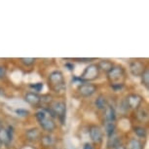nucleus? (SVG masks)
Wrapping results in <instances>:
<instances>
[{
	"instance_id": "obj_19",
	"label": "nucleus",
	"mask_w": 149,
	"mask_h": 149,
	"mask_svg": "<svg viewBox=\"0 0 149 149\" xmlns=\"http://www.w3.org/2000/svg\"><path fill=\"white\" fill-rule=\"evenodd\" d=\"M136 116L140 121H146L148 119V112L146 109H140V110H137Z\"/></svg>"
},
{
	"instance_id": "obj_16",
	"label": "nucleus",
	"mask_w": 149,
	"mask_h": 149,
	"mask_svg": "<svg viewBox=\"0 0 149 149\" xmlns=\"http://www.w3.org/2000/svg\"><path fill=\"white\" fill-rule=\"evenodd\" d=\"M107 104L106 103V98L104 97V95H100L98 97H97V100H95V107L97 109H100V110H102V109H104Z\"/></svg>"
},
{
	"instance_id": "obj_22",
	"label": "nucleus",
	"mask_w": 149,
	"mask_h": 149,
	"mask_svg": "<svg viewBox=\"0 0 149 149\" xmlns=\"http://www.w3.org/2000/svg\"><path fill=\"white\" fill-rule=\"evenodd\" d=\"M141 79H142V83L144 84L146 87H148L149 84V70L148 68H145L144 71L141 74Z\"/></svg>"
},
{
	"instance_id": "obj_9",
	"label": "nucleus",
	"mask_w": 149,
	"mask_h": 149,
	"mask_svg": "<svg viewBox=\"0 0 149 149\" xmlns=\"http://www.w3.org/2000/svg\"><path fill=\"white\" fill-rule=\"evenodd\" d=\"M124 73H125V71H124V68L121 66H113V68H112L110 71H109L107 73V77L109 80L113 81V82H115V81L119 80L121 77L124 75Z\"/></svg>"
},
{
	"instance_id": "obj_28",
	"label": "nucleus",
	"mask_w": 149,
	"mask_h": 149,
	"mask_svg": "<svg viewBox=\"0 0 149 149\" xmlns=\"http://www.w3.org/2000/svg\"><path fill=\"white\" fill-rule=\"evenodd\" d=\"M124 87V84L123 83H112L111 84V88L114 90V91H121Z\"/></svg>"
},
{
	"instance_id": "obj_2",
	"label": "nucleus",
	"mask_w": 149,
	"mask_h": 149,
	"mask_svg": "<svg viewBox=\"0 0 149 149\" xmlns=\"http://www.w3.org/2000/svg\"><path fill=\"white\" fill-rule=\"evenodd\" d=\"M98 75H100V68H98V66L97 64H90L83 71L82 75H81V79L84 82H86V81H93L97 79Z\"/></svg>"
},
{
	"instance_id": "obj_27",
	"label": "nucleus",
	"mask_w": 149,
	"mask_h": 149,
	"mask_svg": "<svg viewBox=\"0 0 149 149\" xmlns=\"http://www.w3.org/2000/svg\"><path fill=\"white\" fill-rule=\"evenodd\" d=\"M53 100V97L51 95H44L41 97V102L42 103H46V104H49V103H51Z\"/></svg>"
},
{
	"instance_id": "obj_33",
	"label": "nucleus",
	"mask_w": 149,
	"mask_h": 149,
	"mask_svg": "<svg viewBox=\"0 0 149 149\" xmlns=\"http://www.w3.org/2000/svg\"><path fill=\"white\" fill-rule=\"evenodd\" d=\"M78 61H83V63H87V61H92L93 60H94V58H77Z\"/></svg>"
},
{
	"instance_id": "obj_20",
	"label": "nucleus",
	"mask_w": 149,
	"mask_h": 149,
	"mask_svg": "<svg viewBox=\"0 0 149 149\" xmlns=\"http://www.w3.org/2000/svg\"><path fill=\"white\" fill-rule=\"evenodd\" d=\"M134 132L139 137H145L146 136V133H147L145 129L142 128V127H134Z\"/></svg>"
},
{
	"instance_id": "obj_32",
	"label": "nucleus",
	"mask_w": 149,
	"mask_h": 149,
	"mask_svg": "<svg viewBox=\"0 0 149 149\" xmlns=\"http://www.w3.org/2000/svg\"><path fill=\"white\" fill-rule=\"evenodd\" d=\"M83 149H93V145L91 144V143L86 142L83 146Z\"/></svg>"
},
{
	"instance_id": "obj_12",
	"label": "nucleus",
	"mask_w": 149,
	"mask_h": 149,
	"mask_svg": "<svg viewBox=\"0 0 149 149\" xmlns=\"http://www.w3.org/2000/svg\"><path fill=\"white\" fill-rule=\"evenodd\" d=\"M104 118L106 122H114L116 119V112L112 106H106L104 108Z\"/></svg>"
},
{
	"instance_id": "obj_21",
	"label": "nucleus",
	"mask_w": 149,
	"mask_h": 149,
	"mask_svg": "<svg viewBox=\"0 0 149 149\" xmlns=\"http://www.w3.org/2000/svg\"><path fill=\"white\" fill-rule=\"evenodd\" d=\"M42 144L44 146H50L54 143V139L51 136H44L41 139Z\"/></svg>"
},
{
	"instance_id": "obj_18",
	"label": "nucleus",
	"mask_w": 149,
	"mask_h": 149,
	"mask_svg": "<svg viewBox=\"0 0 149 149\" xmlns=\"http://www.w3.org/2000/svg\"><path fill=\"white\" fill-rule=\"evenodd\" d=\"M115 129H116V126H115L114 122H106L105 125V133L107 134L108 137L112 136L114 134Z\"/></svg>"
},
{
	"instance_id": "obj_35",
	"label": "nucleus",
	"mask_w": 149,
	"mask_h": 149,
	"mask_svg": "<svg viewBox=\"0 0 149 149\" xmlns=\"http://www.w3.org/2000/svg\"><path fill=\"white\" fill-rule=\"evenodd\" d=\"M1 129H2V125H1V123H0V131H1Z\"/></svg>"
},
{
	"instance_id": "obj_17",
	"label": "nucleus",
	"mask_w": 149,
	"mask_h": 149,
	"mask_svg": "<svg viewBox=\"0 0 149 149\" xmlns=\"http://www.w3.org/2000/svg\"><path fill=\"white\" fill-rule=\"evenodd\" d=\"M26 136L27 137V139H29V140H35V139H38L39 136H40V132L38 131V129L32 128V129H29V130L26 132Z\"/></svg>"
},
{
	"instance_id": "obj_13",
	"label": "nucleus",
	"mask_w": 149,
	"mask_h": 149,
	"mask_svg": "<svg viewBox=\"0 0 149 149\" xmlns=\"http://www.w3.org/2000/svg\"><path fill=\"white\" fill-rule=\"evenodd\" d=\"M120 145H121V139L119 136L113 134L112 136L108 137L107 147L109 149H116L117 147H119Z\"/></svg>"
},
{
	"instance_id": "obj_29",
	"label": "nucleus",
	"mask_w": 149,
	"mask_h": 149,
	"mask_svg": "<svg viewBox=\"0 0 149 149\" xmlns=\"http://www.w3.org/2000/svg\"><path fill=\"white\" fill-rule=\"evenodd\" d=\"M85 82L81 79V77H77V76H75V77H73V79H72V84H74V85H77V86H81L82 84H84Z\"/></svg>"
},
{
	"instance_id": "obj_25",
	"label": "nucleus",
	"mask_w": 149,
	"mask_h": 149,
	"mask_svg": "<svg viewBox=\"0 0 149 149\" xmlns=\"http://www.w3.org/2000/svg\"><path fill=\"white\" fill-rule=\"evenodd\" d=\"M21 61L24 64V65L29 66L35 63V58H22Z\"/></svg>"
},
{
	"instance_id": "obj_37",
	"label": "nucleus",
	"mask_w": 149,
	"mask_h": 149,
	"mask_svg": "<svg viewBox=\"0 0 149 149\" xmlns=\"http://www.w3.org/2000/svg\"><path fill=\"white\" fill-rule=\"evenodd\" d=\"M56 149H58V148H56Z\"/></svg>"
},
{
	"instance_id": "obj_7",
	"label": "nucleus",
	"mask_w": 149,
	"mask_h": 149,
	"mask_svg": "<svg viewBox=\"0 0 149 149\" xmlns=\"http://www.w3.org/2000/svg\"><path fill=\"white\" fill-rule=\"evenodd\" d=\"M13 139V128L8 127L6 129H1L0 131V140L2 144H9Z\"/></svg>"
},
{
	"instance_id": "obj_6",
	"label": "nucleus",
	"mask_w": 149,
	"mask_h": 149,
	"mask_svg": "<svg viewBox=\"0 0 149 149\" xmlns=\"http://www.w3.org/2000/svg\"><path fill=\"white\" fill-rule=\"evenodd\" d=\"M89 134H90V137L94 142L95 143H100L102 141V131L100 130V127L97 126H92L89 130Z\"/></svg>"
},
{
	"instance_id": "obj_36",
	"label": "nucleus",
	"mask_w": 149,
	"mask_h": 149,
	"mask_svg": "<svg viewBox=\"0 0 149 149\" xmlns=\"http://www.w3.org/2000/svg\"><path fill=\"white\" fill-rule=\"evenodd\" d=\"M1 145H2V142H1V140H0V147H1Z\"/></svg>"
},
{
	"instance_id": "obj_30",
	"label": "nucleus",
	"mask_w": 149,
	"mask_h": 149,
	"mask_svg": "<svg viewBox=\"0 0 149 149\" xmlns=\"http://www.w3.org/2000/svg\"><path fill=\"white\" fill-rule=\"evenodd\" d=\"M5 72H6V70H5V67L1 66L0 65V78H2L5 75Z\"/></svg>"
},
{
	"instance_id": "obj_34",
	"label": "nucleus",
	"mask_w": 149,
	"mask_h": 149,
	"mask_svg": "<svg viewBox=\"0 0 149 149\" xmlns=\"http://www.w3.org/2000/svg\"><path fill=\"white\" fill-rule=\"evenodd\" d=\"M116 149H127V148H126V146H123L122 144H121L119 147H117Z\"/></svg>"
},
{
	"instance_id": "obj_5",
	"label": "nucleus",
	"mask_w": 149,
	"mask_h": 149,
	"mask_svg": "<svg viewBox=\"0 0 149 149\" xmlns=\"http://www.w3.org/2000/svg\"><path fill=\"white\" fill-rule=\"evenodd\" d=\"M126 102H127V105L130 108L137 109L142 102V97L137 94H131L128 95Z\"/></svg>"
},
{
	"instance_id": "obj_1",
	"label": "nucleus",
	"mask_w": 149,
	"mask_h": 149,
	"mask_svg": "<svg viewBox=\"0 0 149 149\" xmlns=\"http://www.w3.org/2000/svg\"><path fill=\"white\" fill-rule=\"evenodd\" d=\"M49 83L52 86L53 90L57 93H63L65 90L64 78L63 72L60 70H55L49 75Z\"/></svg>"
},
{
	"instance_id": "obj_23",
	"label": "nucleus",
	"mask_w": 149,
	"mask_h": 149,
	"mask_svg": "<svg viewBox=\"0 0 149 149\" xmlns=\"http://www.w3.org/2000/svg\"><path fill=\"white\" fill-rule=\"evenodd\" d=\"M35 117L38 122H41V121H43L44 119L47 118V113L44 110H39L35 113Z\"/></svg>"
},
{
	"instance_id": "obj_24",
	"label": "nucleus",
	"mask_w": 149,
	"mask_h": 149,
	"mask_svg": "<svg viewBox=\"0 0 149 149\" xmlns=\"http://www.w3.org/2000/svg\"><path fill=\"white\" fill-rule=\"evenodd\" d=\"M29 87L31 89L34 90L35 92H40L43 90L44 88V85H43V83H41V82H38V83H33V84H30Z\"/></svg>"
},
{
	"instance_id": "obj_11",
	"label": "nucleus",
	"mask_w": 149,
	"mask_h": 149,
	"mask_svg": "<svg viewBox=\"0 0 149 149\" xmlns=\"http://www.w3.org/2000/svg\"><path fill=\"white\" fill-rule=\"evenodd\" d=\"M40 123V126L42 127V129L47 132H53L56 129V124L55 122L53 121L52 119H50V118H46V119H44L43 121H41Z\"/></svg>"
},
{
	"instance_id": "obj_31",
	"label": "nucleus",
	"mask_w": 149,
	"mask_h": 149,
	"mask_svg": "<svg viewBox=\"0 0 149 149\" xmlns=\"http://www.w3.org/2000/svg\"><path fill=\"white\" fill-rule=\"evenodd\" d=\"M64 66H65L68 70H73V69H74V65L71 64V63H66L65 64H64Z\"/></svg>"
},
{
	"instance_id": "obj_26",
	"label": "nucleus",
	"mask_w": 149,
	"mask_h": 149,
	"mask_svg": "<svg viewBox=\"0 0 149 149\" xmlns=\"http://www.w3.org/2000/svg\"><path fill=\"white\" fill-rule=\"evenodd\" d=\"M15 113L19 117H26V116H29V112L27 110H26V109H24V108H18L15 110Z\"/></svg>"
},
{
	"instance_id": "obj_8",
	"label": "nucleus",
	"mask_w": 149,
	"mask_h": 149,
	"mask_svg": "<svg viewBox=\"0 0 149 149\" xmlns=\"http://www.w3.org/2000/svg\"><path fill=\"white\" fill-rule=\"evenodd\" d=\"M144 69L143 63L139 61H134L130 63V71L134 76H141Z\"/></svg>"
},
{
	"instance_id": "obj_15",
	"label": "nucleus",
	"mask_w": 149,
	"mask_h": 149,
	"mask_svg": "<svg viewBox=\"0 0 149 149\" xmlns=\"http://www.w3.org/2000/svg\"><path fill=\"white\" fill-rule=\"evenodd\" d=\"M127 149H143V145L139 139H132L129 140L128 145L126 146Z\"/></svg>"
},
{
	"instance_id": "obj_3",
	"label": "nucleus",
	"mask_w": 149,
	"mask_h": 149,
	"mask_svg": "<svg viewBox=\"0 0 149 149\" xmlns=\"http://www.w3.org/2000/svg\"><path fill=\"white\" fill-rule=\"evenodd\" d=\"M53 111L55 112L56 116L58 117L61 124L65 122V114H66V104L63 102H54L51 106Z\"/></svg>"
},
{
	"instance_id": "obj_14",
	"label": "nucleus",
	"mask_w": 149,
	"mask_h": 149,
	"mask_svg": "<svg viewBox=\"0 0 149 149\" xmlns=\"http://www.w3.org/2000/svg\"><path fill=\"white\" fill-rule=\"evenodd\" d=\"M97 66H98V68H100L102 70H103V71H105L106 73H108L112 68H113L114 65H113V63H112L110 61L102 60V61H100V63H98Z\"/></svg>"
},
{
	"instance_id": "obj_10",
	"label": "nucleus",
	"mask_w": 149,
	"mask_h": 149,
	"mask_svg": "<svg viewBox=\"0 0 149 149\" xmlns=\"http://www.w3.org/2000/svg\"><path fill=\"white\" fill-rule=\"evenodd\" d=\"M24 100L32 106H37L41 102V97L37 93L34 92H29L24 95Z\"/></svg>"
},
{
	"instance_id": "obj_4",
	"label": "nucleus",
	"mask_w": 149,
	"mask_h": 149,
	"mask_svg": "<svg viewBox=\"0 0 149 149\" xmlns=\"http://www.w3.org/2000/svg\"><path fill=\"white\" fill-rule=\"evenodd\" d=\"M97 92V87L94 84L91 83H84L79 87V93L81 95L85 97H91Z\"/></svg>"
}]
</instances>
